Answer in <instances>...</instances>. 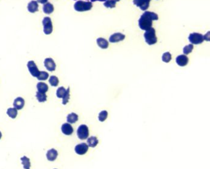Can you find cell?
Masks as SVG:
<instances>
[{
	"label": "cell",
	"instance_id": "obj_1",
	"mask_svg": "<svg viewBox=\"0 0 210 169\" xmlns=\"http://www.w3.org/2000/svg\"><path fill=\"white\" fill-rule=\"evenodd\" d=\"M158 16L155 13L147 11L141 17V19L139 21V25L141 29L147 30L152 27V21L158 20Z\"/></svg>",
	"mask_w": 210,
	"mask_h": 169
},
{
	"label": "cell",
	"instance_id": "obj_2",
	"mask_svg": "<svg viewBox=\"0 0 210 169\" xmlns=\"http://www.w3.org/2000/svg\"><path fill=\"white\" fill-rule=\"evenodd\" d=\"M144 37L145 38V42L149 44H155L157 41L155 29L152 27L147 30H146V32L144 34Z\"/></svg>",
	"mask_w": 210,
	"mask_h": 169
},
{
	"label": "cell",
	"instance_id": "obj_3",
	"mask_svg": "<svg viewBox=\"0 0 210 169\" xmlns=\"http://www.w3.org/2000/svg\"><path fill=\"white\" fill-rule=\"evenodd\" d=\"M77 136L78 138L81 140H84L87 139L89 135V128L87 125L85 124H82L79 126L77 129Z\"/></svg>",
	"mask_w": 210,
	"mask_h": 169
},
{
	"label": "cell",
	"instance_id": "obj_4",
	"mask_svg": "<svg viewBox=\"0 0 210 169\" xmlns=\"http://www.w3.org/2000/svg\"><path fill=\"white\" fill-rule=\"evenodd\" d=\"M74 7L75 9L78 11H84L91 9L92 7V4L91 3L79 1L75 3Z\"/></svg>",
	"mask_w": 210,
	"mask_h": 169
},
{
	"label": "cell",
	"instance_id": "obj_5",
	"mask_svg": "<svg viewBox=\"0 0 210 169\" xmlns=\"http://www.w3.org/2000/svg\"><path fill=\"white\" fill-rule=\"evenodd\" d=\"M44 33L46 35H50L52 32V24L51 19L48 17H44L43 21Z\"/></svg>",
	"mask_w": 210,
	"mask_h": 169
},
{
	"label": "cell",
	"instance_id": "obj_6",
	"mask_svg": "<svg viewBox=\"0 0 210 169\" xmlns=\"http://www.w3.org/2000/svg\"><path fill=\"white\" fill-rule=\"evenodd\" d=\"M89 149L88 145L85 143V142H82V143L77 144L75 148V151L78 155H84L88 152Z\"/></svg>",
	"mask_w": 210,
	"mask_h": 169
},
{
	"label": "cell",
	"instance_id": "obj_7",
	"mask_svg": "<svg viewBox=\"0 0 210 169\" xmlns=\"http://www.w3.org/2000/svg\"><path fill=\"white\" fill-rule=\"evenodd\" d=\"M27 67L28 68V70L30 73L31 74L32 76L34 77H37L38 76V74L40 73V71L37 67L36 65L35 64V63L34 62V61H29L27 64Z\"/></svg>",
	"mask_w": 210,
	"mask_h": 169
},
{
	"label": "cell",
	"instance_id": "obj_8",
	"mask_svg": "<svg viewBox=\"0 0 210 169\" xmlns=\"http://www.w3.org/2000/svg\"><path fill=\"white\" fill-rule=\"evenodd\" d=\"M189 40L191 43L193 44H200L203 42L204 38L203 35L200 33H193L190 35Z\"/></svg>",
	"mask_w": 210,
	"mask_h": 169
},
{
	"label": "cell",
	"instance_id": "obj_9",
	"mask_svg": "<svg viewBox=\"0 0 210 169\" xmlns=\"http://www.w3.org/2000/svg\"><path fill=\"white\" fill-rule=\"evenodd\" d=\"M61 130L63 134L67 136H69L73 133V128L69 123H63L61 127Z\"/></svg>",
	"mask_w": 210,
	"mask_h": 169
},
{
	"label": "cell",
	"instance_id": "obj_10",
	"mask_svg": "<svg viewBox=\"0 0 210 169\" xmlns=\"http://www.w3.org/2000/svg\"><path fill=\"white\" fill-rule=\"evenodd\" d=\"M46 158L49 161H54L55 160H56L57 157L58 156V152L57 151V150L52 148L50 150H48L46 152Z\"/></svg>",
	"mask_w": 210,
	"mask_h": 169
},
{
	"label": "cell",
	"instance_id": "obj_11",
	"mask_svg": "<svg viewBox=\"0 0 210 169\" xmlns=\"http://www.w3.org/2000/svg\"><path fill=\"white\" fill-rule=\"evenodd\" d=\"M44 66L47 69V70H48L49 71H54L55 70V64L54 62V61H53V59L51 58H46V59L44 60Z\"/></svg>",
	"mask_w": 210,
	"mask_h": 169
},
{
	"label": "cell",
	"instance_id": "obj_12",
	"mask_svg": "<svg viewBox=\"0 0 210 169\" xmlns=\"http://www.w3.org/2000/svg\"><path fill=\"white\" fill-rule=\"evenodd\" d=\"M25 105V100L24 98L21 97H18L17 98L15 99L13 106L14 107L16 108L17 110H20L24 107Z\"/></svg>",
	"mask_w": 210,
	"mask_h": 169
},
{
	"label": "cell",
	"instance_id": "obj_13",
	"mask_svg": "<svg viewBox=\"0 0 210 169\" xmlns=\"http://www.w3.org/2000/svg\"><path fill=\"white\" fill-rule=\"evenodd\" d=\"M133 3L142 10H146L149 6V2L147 0H134Z\"/></svg>",
	"mask_w": 210,
	"mask_h": 169
},
{
	"label": "cell",
	"instance_id": "obj_14",
	"mask_svg": "<svg viewBox=\"0 0 210 169\" xmlns=\"http://www.w3.org/2000/svg\"><path fill=\"white\" fill-rule=\"evenodd\" d=\"M125 36L120 33H117L112 35L109 38V41L112 43L118 42L120 41H122L125 39Z\"/></svg>",
	"mask_w": 210,
	"mask_h": 169
},
{
	"label": "cell",
	"instance_id": "obj_15",
	"mask_svg": "<svg viewBox=\"0 0 210 169\" xmlns=\"http://www.w3.org/2000/svg\"><path fill=\"white\" fill-rule=\"evenodd\" d=\"M189 59L186 55L179 56L176 58V62L180 66H185L187 64Z\"/></svg>",
	"mask_w": 210,
	"mask_h": 169
},
{
	"label": "cell",
	"instance_id": "obj_16",
	"mask_svg": "<svg viewBox=\"0 0 210 169\" xmlns=\"http://www.w3.org/2000/svg\"><path fill=\"white\" fill-rule=\"evenodd\" d=\"M28 10L29 12L34 13L38 11V4L36 1H32L28 5Z\"/></svg>",
	"mask_w": 210,
	"mask_h": 169
},
{
	"label": "cell",
	"instance_id": "obj_17",
	"mask_svg": "<svg viewBox=\"0 0 210 169\" xmlns=\"http://www.w3.org/2000/svg\"><path fill=\"white\" fill-rule=\"evenodd\" d=\"M99 143V140L96 137H91L88 138L87 144L89 147L95 148Z\"/></svg>",
	"mask_w": 210,
	"mask_h": 169
},
{
	"label": "cell",
	"instance_id": "obj_18",
	"mask_svg": "<svg viewBox=\"0 0 210 169\" xmlns=\"http://www.w3.org/2000/svg\"><path fill=\"white\" fill-rule=\"evenodd\" d=\"M20 160H21L22 166H23L24 169H30L31 163H30V160L28 157L24 156L21 157Z\"/></svg>",
	"mask_w": 210,
	"mask_h": 169
},
{
	"label": "cell",
	"instance_id": "obj_19",
	"mask_svg": "<svg viewBox=\"0 0 210 169\" xmlns=\"http://www.w3.org/2000/svg\"><path fill=\"white\" fill-rule=\"evenodd\" d=\"M37 89L40 93H46L48 91V86L46 84L43 83V82H39L36 85Z\"/></svg>",
	"mask_w": 210,
	"mask_h": 169
},
{
	"label": "cell",
	"instance_id": "obj_20",
	"mask_svg": "<svg viewBox=\"0 0 210 169\" xmlns=\"http://www.w3.org/2000/svg\"><path fill=\"white\" fill-rule=\"evenodd\" d=\"M67 121L69 123H76L78 121V115L74 112H72L67 115Z\"/></svg>",
	"mask_w": 210,
	"mask_h": 169
},
{
	"label": "cell",
	"instance_id": "obj_21",
	"mask_svg": "<svg viewBox=\"0 0 210 169\" xmlns=\"http://www.w3.org/2000/svg\"><path fill=\"white\" fill-rule=\"evenodd\" d=\"M54 11V6L52 4L48 3L43 6V12L46 14H50Z\"/></svg>",
	"mask_w": 210,
	"mask_h": 169
},
{
	"label": "cell",
	"instance_id": "obj_22",
	"mask_svg": "<svg viewBox=\"0 0 210 169\" xmlns=\"http://www.w3.org/2000/svg\"><path fill=\"white\" fill-rule=\"evenodd\" d=\"M6 113L11 119H16L17 115L18 112L16 108L11 107L7 110Z\"/></svg>",
	"mask_w": 210,
	"mask_h": 169
},
{
	"label": "cell",
	"instance_id": "obj_23",
	"mask_svg": "<svg viewBox=\"0 0 210 169\" xmlns=\"http://www.w3.org/2000/svg\"><path fill=\"white\" fill-rule=\"evenodd\" d=\"M36 97L37 100L40 103H44L47 100V96L46 93H40L37 91L36 93Z\"/></svg>",
	"mask_w": 210,
	"mask_h": 169
},
{
	"label": "cell",
	"instance_id": "obj_24",
	"mask_svg": "<svg viewBox=\"0 0 210 169\" xmlns=\"http://www.w3.org/2000/svg\"><path fill=\"white\" fill-rule=\"evenodd\" d=\"M97 44L99 45V46L102 49H106L108 46V43L107 41L102 38H99L97 39Z\"/></svg>",
	"mask_w": 210,
	"mask_h": 169
},
{
	"label": "cell",
	"instance_id": "obj_25",
	"mask_svg": "<svg viewBox=\"0 0 210 169\" xmlns=\"http://www.w3.org/2000/svg\"><path fill=\"white\" fill-rule=\"evenodd\" d=\"M66 90L67 89L63 86L57 89V91H56V96H57L58 98H63V97L64 96L66 93Z\"/></svg>",
	"mask_w": 210,
	"mask_h": 169
},
{
	"label": "cell",
	"instance_id": "obj_26",
	"mask_svg": "<svg viewBox=\"0 0 210 169\" xmlns=\"http://www.w3.org/2000/svg\"><path fill=\"white\" fill-rule=\"evenodd\" d=\"M107 117H108L107 111L104 110V111H101L99 113V116H98V119L100 122H103L107 119Z\"/></svg>",
	"mask_w": 210,
	"mask_h": 169
},
{
	"label": "cell",
	"instance_id": "obj_27",
	"mask_svg": "<svg viewBox=\"0 0 210 169\" xmlns=\"http://www.w3.org/2000/svg\"><path fill=\"white\" fill-rule=\"evenodd\" d=\"M69 99H70V88H68L66 90V93L64 96H63L62 98V104L66 105L69 103Z\"/></svg>",
	"mask_w": 210,
	"mask_h": 169
},
{
	"label": "cell",
	"instance_id": "obj_28",
	"mask_svg": "<svg viewBox=\"0 0 210 169\" xmlns=\"http://www.w3.org/2000/svg\"><path fill=\"white\" fill-rule=\"evenodd\" d=\"M49 82L52 86H57L59 85V79L57 77L52 76L50 77Z\"/></svg>",
	"mask_w": 210,
	"mask_h": 169
},
{
	"label": "cell",
	"instance_id": "obj_29",
	"mask_svg": "<svg viewBox=\"0 0 210 169\" xmlns=\"http://www.w3.org/2000/svg\"><path fill=\"white\" fill-rule=\"evenodd\" d=\"M48 73H47L46 72H44V71H42V72H40L38 77H37V78L39 80H46L48 79Z\"/></svg>",
	"mask_w": 210,
	"mask_h": 169
},
{
	"label": "cell",
	"instance_id": "obj_30",
	"mask_svg": "<svg viewBox=\"0 0 210 169\" xmlns=\"http://www.w3.org/2000/svg\"><path fill=\"white\" fill-rule=\"evenodd\" d=\"M171 59V55L169 52H166L165 53H164L162 56V60L164 62H169Z\"/></svg>",
	"mask_w": 210,
	"mask_h": 169
},
{
	"label": "cell",
	"instance_id": "obj_31",
	"mask_svg": "<svg viewBox=\"0 0 210 169\" xmlns=\"http://www.w3.org/2000/svg\"><path fill=\"white\" fill-rule=\"evenodd\" d=\"M193 48V46L192 44L187 45V46H185L184 48V50H183L184 53L185 54H189L192 51Z\"/></svg>",
	"mask_w": 210,
	"mask_h": 169
},
{
	"label": "cell",
	"instance_id": "obj_32",
	"mask_svg": "<svg viewBox=\"0 0 210 169\" xmlns=\"http://www.w3.org/2000/svg\"><path fill=\"white\" fill-rule=\"evenodd\" d=\"M116 0H108L104 3V6L107 7H114L115 6Z\"/></svg>",
	"mask_w": 210,
	"mask_h": 169
},
{
	"label": "cell",
	"instance_id": "obj_33",
	"mask_svg": "<svg viewBox=\"0 0 210 169\" xmlns=\"http://www.w3.org/2000/svg\"><path fill=\"white\" fill-rule=\"evenodd\" d=\"M38 1L39 2H40V3H44L46 2L47 1V0H38Z\"/></svg>",
	"mask_w": 210,
	"mask_h": 169
},
{
	"label": "cell",
	"instance_id": "obj_34",
	"mask_svg": "<svg viewBox=\"0 0 210 169\" xmlns=\"http://www.w3.org/2000/svg\"><path fill=\"white\" fill-rule=\"evenodd\" d=\"M2 138V133L1 131H0V140H1V138Z\"/></svg>",
	"mask_w": 210,
	"mask_h": 169
},
{
	"label": "cell",
	"instance_id": "obj_35",
	"mask_svg": "<svg viewBox=\"0 0 210 169\" xmlns=\"http://www.w3.org/2000/svg\"><path fill=\"white\" fill-rule=\"evenodd\" d=\"M147 1H149V2H150V1H151V0H147Z\"/></svg>",
	"mask_w": 210,
	"mask_h": 169
},
{
	"label": "cell",
	"instance_id": "obj_36",
	"mask_svg": "<svg viewBox=\"0 0 210 169\" xmlns=\"http://www.w3.org/2000/svg\"><path fill=\"white\" fill-rule=\"evenodd\" d=\"M54 169H57V168H54Z\"/></svg>",
	"mask_w": 210,
	"mask_h": 169
}]
</instances>
